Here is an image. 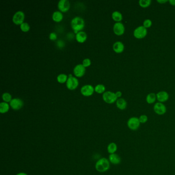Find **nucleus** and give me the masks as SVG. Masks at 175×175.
Segmentation results:
<instances>
[{"instance_id": "nucleus-1", "label": "nucleus", "mask_w": 175, "mask_h": 175, "mask_svg": "<svg viewBox=\"0 0 175 175\" xmlns=\"http://www.w3.org/2000/svg\"><path fill=\"white\" fill-rule=\"evenodd\" d=\"M71 26L74 32L76 34L78 32L81 31L83 29L85 26V22L82 18L76 17L72 19Z\"/></svg>"}, {"instance_id": "nucleus-2", "label": "nucleus", "mask_w": 175, "mask_h": 175, "mask_svg": "<svg viewBox=\"0 0 175 175\" xmlns=\"http://www.w3.org/2000/svg\"><path fill=\"white\" fill-rule=\"evenodd\" d=\"M95 167L98 172L100 173L106 172L110 168V162L106 158H101L96 162Z\"/></svg>"}, {"instance_id": "nucleus-3", "label": "nucleus", "mask_w": 175, "mask_h": 175, "mask_svg": "<svg viewBox=\"0 0 175 175\" xmlns=\"http://www.w3.org/2000/svg\"><path fill=\"white\" fill-rule=\"evenodd\" d=\"M139 118L136 117H131L128 119L127 122V125L128 128L131 131H136L139 128L140 126Z\"/></svg>"}, {"instance_id": "nucleus-4", "label": "nucleus", "mask_w": 175, "mask_h": 175, "mask_svg": "<svg viewBox=\"0 0 175 175\" xmlns=\"http://www.w3.org/2000/svg\"><path fill=\"white\" fill-rule=\"evenodd\" d=\"M117 98L116 94L113 92L107 91L105 92L103 95V99L107 103H114V102L117 101Z\"/></svg>"}, {"instance_id": "nucleus-5", "label": "nucleus", "mask_w": 175, "mask_h": 175, "mask_svg": "<svg viewBox=\"0 0 175 175\" xmlns=\"http://www.w3.org/2000/svg\"><path fill=\"white\" fill-rule=\"evenodd\" d=\"M147 31L143 26H140L135 29L134 31V36L137 39H141L146 37Z\"/></svg>"}, {"instance_id": "nucleus-6", "label": "nucleus", "mask_w": 175, "mask_h": 175, "mask_svg": "<svg viewBox=\"0 0 175 175\" xmlns=\"http://www.w3.org/2000/svg\"><path fill=\"white\" fill-rule=\"evenodd\" d=\"M79 81L78 79L73 77L72 75H69L66 82V86L70 90H74L78 86Z\"/></svg>"}, {"instance_id": "nucleus-7", "label": "nucleus", "mask_w": 175, "mask_h": 175, "mask_svg": "<svg viewBox=\"0 0 175 175\" xmlns=\"http://www.w3.org/2000/svg\"><path fill=\"white\" fill-rule=\"evenodd\" d=\"M25 14L22 11L15 12L12 17V21L16 25H21L24 22Z\"/></svg>"}, {"instance_id": "nucleus-8", "label": "nucleus", "mask_w": 175, "mask_h": 175, "mask_svg": "<svg viewBox=\"0 0 175 175\" xmlns=\"http://www.w3.org/2000/svg\"><path fill=\"white\" fill-rule=\"evenodd\" d=\"M24 105V102L21 99L19 98H14L10 102V107L14 110H19L22 108Z\"/></svg>"}, {"instance_id": "nucleus-9", "label": "nucleus", "mask_w": 175, "mask_h": 175, "mask_svg": "<svg viewBox=\"0 0 175 175\" xmlns=\"http://www.w3.org/2000/svg\"><path fill=\"white\" fill-rule=\"evenodd\" d=\"M154 111L158 115H163L167 112V108L162 103H157L154 106Z\"/></svg>"}, {"instance_id": "nucleus-10", "label": "nucleus", "mask_w": 175, "mask_h": 175, "mask_svg": "<svg viewBox=\"0 0 175 175\" xmlns=\"http://www.w3.org/2000/svg\"><path fill=\"white\" fill-rule=\"evenodd\" d=\"M58 7L61 12H66L70 9V4L68 0H60L58 3Z\"/></svg>"}, {"instance_id": "nucleus-11", "label": "nucleus", "mask_w": 175, "mask_h": 175, "mask_svg": "<svg viewBox=\"0 0 175 175\" xmlns=\"http://www.w3.org/2000/svg\"><path fill=\"white\" fill-rule=\"evenodd\" d=\"M95 91L94 87L91 85H84L81 89V92L84 96H90L92 95Z\"/></svg>"}, {"instance_id": "nucleus-12", "label": "nucleus", "mask_w": 175, "mask_h": 175, "mask_svg": "<svg viewBox=\"0 0 175 175\" xmlns=\"http://www.w3.org/2000/svg\"><path fill=\"white\" fill-rule=\"evenodd\" d=\"M113 31L116 35L121 36L124 34L125 27L123 24L121 22H117L114 24Z\"/></svg>"}, {"instance_id": "nucleus-13", "label": "nucleus", "mask_w": 175, "mask_h": 175, "mask_svg": "<svg viewBox=\"0 0 175 175\" xmlns=\"http://www.w3.org/2000/svg\"><path fill=\"white\" fill-rule=\"evenodd\" d=\"M85 67L83 65L80 64L76 65L73 69V73L77 77H81L85 74Z\"/></svg>"}, {"instance_id": "nucleus-14", "label": "nucleus", "mask_w": 175, "mask_h": 175, "mask_svg": "<svg viewBox=\"0 0 175 175\" xmlns=\"http://www.w3.org/2000/svg\"><path fill=\"white\" fill-rule=\"evenodd\" d=\"M109 160L110 162V163H112L114 165H118L121 163V157L116 153L110 154L109 156Z\"/></svg>"}, {"instance_id": "nucleus-15", "label": "nucleus", "mask_w": 175, "mask_h": 175, "mask_svg": "<svg viewBox=\"0 0 175 175\" xmlns=\"http://www.w3.org/2000/svg\"><path fill=\"white\" fill-rule=\"evenodd\" d=\"M156 96L157 99L160 103H163L167 101L169 98L168 94H167V92H159L157 94Z\"/></svg>"}, {"instance_id": "nucleus-16", "label": "nucleus", "mask_w": 175, "mask_h": 175, "mask_svg": "<svg viewBox=\"0 0 175 175\" xmlns=\"http://www.w3.org/2000/svg\"><path fill=\"white\" fill-rule=\"evenodd\" d=\"M113 50L118 53H122L124 50V44L120 41L116 42L113 45Z\"/></svg>"}, {"instance_id": "nucleus-17", "label": "nucleus", "mask_w": 175, "mask_h": 175, "mask_svg": "<svg viewBox=\"0 0 175 175\" xmlns=\"http://www.w3.org/2000/svg\"><path fill=\"white\" fill-rule=\"evenodd\" d=\"M87 34L84 31H81L78 32L76 36V41L79 43H84L87 39Z\"/></svg>"}, {"instance_id": "nucleus-18", "label": "nucleus", "mask_w": 175, "mask_h": 175, "mask_svg": "<svg viewBox=\"0 0 175 175\" xmlns=\"http://www.w3.org/2000/svg\"><path fill=\"white\" fill-rule=\"evenodd\" d=\"M52 18L53 20L56 22H61L63 19V14L61 11H56L53 13L52 15Z\"/></svg>"}, {"instance_id": "nucleus-19", "label": "nucleus", "mask_w": 175, "mask_h": 175, "mask_svg": "<svg viewBox=\"0 0 175 175\" xmlns=\"http://www.w3.org/2000/svg\"><path fill=\"white\" fill-rule=\"evenodd\" d=\"M116 105L120 109L124 110L127 107V102L124 99L120 98L116 101Z\"/></svg>"}, {"instance_id": "nucleus-20", "label": "nucleus", "mask_w": 175, "mask_h": 175, "mask_svg": "<svg viewBox=\"0 0 175 175\" xmlns=\"http://www.w3.org/2000/svg\"><path fill=\"white\" fill-rule=\"evenodd\" d=\"M117 145L116 144V143H114V142H112V143H109L108 145V146H107V151L110 154H115L117 151Z\"/></svg>"}, {"instance_id": "nucleus-21", "label": "nucleus", "mask_w": 175, "mask_h": 175, "mask_svg": "<svg viewBox=\"0 0 175 175\" xmlns=\"http://www.w3.org/2000/svg\"><path fill=\"white\" fill-rule=\"evenodd\" d=\"M9 109V105L7 102H1L0 103V112L4 114L8 112Z\"/></svg>"}, {"instance_id": "nucleus-22", "label": "nucleus", "mask_w": 175, "mask_h": 175, "mask_svg": "<svg viewBox=\"0 0 175 175\" xmlns=\"http://www.w3.org/2000/svg\"><path fill=\"white\" fill-rule=\"evenodd\" d=\"M112 18L115 21L120 22V21L122 20V15L118 11H114L112 14Z\"/></svg>"}, {"instance_id": "nucleus-23", "label": "nucleus", "mask_w": 175, "mask_h": 175, "mask_svg": "<svg viewBox=\"0 0 175 175\" xmlns=\"http://www.w3.org/2000/svg\"><path fill=\"white\" fill-rule=\"evenodd\" d=\"M157 96L154 93H151L148 94L146 97V101L148 104H153L156 100Z\"/></svg>"}, {"instance_id": "nucleus-24", "label": "nucleus", "mask_w": 175, "mask_h": 175, "mask_svg": "<svg viewBox=\"0 0 175 175\" xmlns=\"http://www.w3.org/2000/svg\"><path fill=\"white\" fill-rule=\"evenodd\" d=\"M68 78V76L66 74L61 73L58 75L57 76V81L60 83H64L65 82H66Z\"/></svg>"}, {"instance_id": "nucleus-25", "label": "nucleus", "mask_w": 175, "mask_h": 175, "mask_svg": "<svg viewBox=\"0 0 175 175\" xmlns=\"http://www.w3.org/2000/svg\"><path fill=\"white\" fill-rule=\"evenodd\" d=\"M105 87L103 84H98L95 87V91L99 94H102L105 92Z\"/></svg>"}, {"instance_id": "nucleus-26", "label": "nucleus", "mask_w": 175, "mask_h": 175, "mask_svg": "<svg viewBox=\"0 0 175 175\" xmlns=\"http://www.w3.org/2000/svg\"><path fill=\"white\" fill-rule=\"evenodd\" d=\"M151 0H140L139 5L141 7L146 8L148 7L151 4Z\"/></svg>"}, {"instance_id": "nucleus-27", "label": "nucleus", "mask_w": 175, "mask_h": 175, "mask_svg": "<svg viewBox=\"0 0 175 175\" xmlns=\"http://www.w3.org/2000/svg\"><path fill=\"white\" fill-rule=\"evenodd\" d=\"M2 99L5 102H10L12 100V96L9 93L5 92L2 95Z\"/></svg>"}, {"instance_id": "nucleus-28", "label": "nucleus", "mask_w": 175, "mask_h": 175, "mask_svg": "<svg viewBox=\"0 0 175 175\" xmlns=\"http://www.w3.org/2000/svg\"><path fill=\"white\" fill-rule=\"evenodd\" d=\"M20 28L23 31L27 32L30 29V26L29 24L26 22H23L20 25Z\"/></svg>"}, {"instance_id": "nucleus-29", "label": "nucleus", "mask_w": 175, "mask_h": 175, "mask_svg": "<svg viewBox=\"0 0 175 175\" xmlns=\"http://www.w3.org/2000/svg\"><path fill=\"white\" fill-rule=\"evenodd\" d=\"M139 120L140 122L142 124H144L145 123L147 122V121H148V117L146 115H143L140 116L139 118Z\"/></svg>"}, {"instance_id": "nucleus-30", "label": "nucleus", "mask_w": 175, "mask_h": 175, "mask_svg": "<svg viewBox=\"0 0 175 175\" xmlns=\"http://www.w3.org/2000/svg\"><path fill=\"white\" fill-rule=\"evenodd\" d=\"M151 25H152V22L151 20H149V19H146L143 22V26L146 28L151 27Z\"/></svg>"}, {"instance_id": "nucleus-31", "label": "nucleus", "mask_w": 175, "mask_h": 175, "mask_svg": "<svg viewBox=\"0 0 175 175\" xmlns=\"http://www.w3.org/2000/svg\"><path fill=\"white\" fill-rule=\"evenodd\" d=\"M82 64L85 67L89 66L90 64H91V61H90V60L89 59H88V58L85 59L83 61Z\"/></svg>"}, {"instance_id": "nucleus-32", "label": "nucleus", "mask_w": 175, "mask_h": 175, "mask_svg": "<svg viewBox=\"0 0 175 175\" xmlns=\"http://www.w3.org/2000/svg\"><path fill=\"white\" fill-rule=\"evenodd\" d=\"M57 45L58 46V48H62L64 47L65 46V43L62 40H59L57 42Z\"/></svg>"}, {"instance_id": "nucleus-33", "label": "nucleus", "mask_w": 175, "mask_h": 175, "mask_svg": "<svg viewBox=\"0 0 175 175\" xmlns=\"http://www.w3.org/2000/svg\"><path fill=\"white\" fill-rule=\"evenodd\" d=\"M49 37H50V39L51 40L54 41V40H56L57 39V35L54 32H51V33L50 34Z\"/></svg>"}, {"instance_id": "nucleus-34", "label": "nucleus", "mask_w": 175, "mask_h": 175, "mask_svg": "<svg viewBox=\"0 0 175 175\" xmlns=\"http://www.w3.org/2000/svg\"><path fill=\"white\" fill-rule=\"evenodd\" d=\"M116 94V96L117 98H120V97H121V96H122V92H120V91H118V92H117L115 93Z\"/></svg>"}, {"instance_id": "nucleus-35", "label": "nucleus", "mask_w": 175, "mask_h": 175, "mask_svg": "<svg viewBox=\"0 0 175 175\" xmlns=\"http://www.w3.org/2000/svg\"><path fill=\"white\" fill-rule=\"evenodd\" d=\"M167 1H167V0H157V2L161 4L165 3L167 2Z\"/></svg>"}, {"instance_id": "nucleus-36", "label": "nucleus", "mask_w": 175, "mask_h": 175, "mask_svg": "<svg viewBox=\"0 0 175 175\" xmlns=\"http://www.w3.org/2000/svg\"><path fill=\"white\" fill-rule=\"evenodd\" d=\"M172 5H173V6H175V0H170L168 1Z\"/></svg>"}, {"instance_id": "nucleus-37", "label": "nucleus", "mask_w": 175, "mask_h": 175, "mask_svg": "<svg viewBox=\"0 0 175 175\" xmlns=\"http://www.w3.org/2000/svg\"><path fill=\"white\" fill-rule=\"evenodd\" d=\"M16 175H27L26 173H18Z\"/></svg>"}]
</instances>
